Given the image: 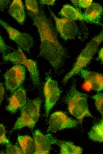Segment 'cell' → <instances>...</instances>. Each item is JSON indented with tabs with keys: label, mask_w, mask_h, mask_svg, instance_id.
Wrapping results in <instances>:
<instances>
[{
	"label": "cell",
	"mask_w": 103,
	"mask_h": 154,
	"mask_svg": "<svg viewBox=\"0 0 103 154\" xmlns=\"http://www.w3.org/2000/svg\"><path fill=\"white\" fill-rule=\"evenodd\" d=\"M39 8L38 14L29 11L28 14L39 35V55L47 60L55 72L58 73L63 65L67 52L58 38L51 20L46 16L41 6Z\"/></svg>",
	"instance_id": "1"
},
{
	"label": "cell",
	"mask_w": 103,
	"mask_h": 154,
	"mask_svg": "<svg viewBox=\"0 0 103 154\" xmlns=\"http://www.w3.org/2000/svg\"><path fill=\"white\" fill-rule=\"evenodd\" d=\"M76 82L75 80L73 81L64 100L70 114L82 123L85 117H93L89 110L87 101L88 95L78 90Z\"/></svg>",
	"instance_id": "2"
},
{
	"label": "cell",
	"mask_w": 103,
	"mask_h": 154,
	"mask_svg": "<svg viewBox=\"0 0 103 154\" xmlns=\"http://www.w3.org/2000/svg\"><path fill=\"white\" fill-rule=\"evenodd\" d=\"M103 40V32L95 36L86 45L79 55L72 68L62 79V82L66 84L73 76L80 73L90 62Z\"/></svg>",
	"instance_id": "3"
},
{
	"label": "cell",
	"mask_w": 103,
	"mask_h": 154,
	"mask_svg": "<svg viewBox=\"0 0 103 154\" xmlns=\"http://www.w3.org/2000/svg\"><path fill=\"white\" fill-rule=\"evenodd\" d=\"M41 102V99L38 97L26 102L22 107L21 116L16 121L12 130L20 129L25 127L33 129L40 115Z\"/></svg>",
	"instance_id": "4"
},
{
	"label": "cell",
	"mask_w": 103,
	"mask_h": 154,
	"mask_svg": "<svg viewBox=\"0 0 103 154\" xmlns=\"http://www.w3.org/2000/svg\"><path fill=\"white\" fill-rule=\"evenodd\" d=\"M3 58L5 61L24 65L29 71L33 84L36 86L39 85L40 76L36 61L27 58L20 47L12 52L3 55Z\"/></svg>",
	"instance_id": "5"
},
{
	"label": "cell",
	"mask_w": 103,
	"mask_h": 154,
	"mask_svg": "<svg viewBox=\"0 0 103 154\" xmlns=\"http://www.w3.org/2000/svg\"><path fill=\"white\" fill-rule=\"evenodd\" d=\"M44 92L45 97V115L47 118L49 112L59 99L61 92L57 81L47 74Z\"/></svg>",
	"instance_id": "6"
},
{
	"label": "cell",
	"mask_w": 103,
	"mask_h": 154,
	"mask_svg": "<svg viewBox=\"0 0 103 154\" xmlns=\"http://www.w3.org/2000/svg\"><path fill=\"white\" fill-rule=\"evenodd\" d=\"M0 25L6 30L9 38L15 42L23 50L29 53L34 44V40L29 34L21 32L0 19Z\"/></svg>",
	"instance_id": "7"
},
{
	"label": "cell",
	"mask_w": 103,
	"mask_h": 154,
	"mask_svg": "<svg viewBox=\"0 0 103 154\" xmlns=\"http://www.w3.org/2000/svg\"><path fill=\"white\" fill-rule=\"evenodd\" d=\"M50 13L55 22L57 30L65 41L74 39L77 35L78 27L74 21L64 18L57 17L48 7Z\"/></svg>",
	"instance_id": "8"
},
{
	"label": "cell",
	"mask_w": 103,
	"mask_h": 154,
	"mask_svg": "<svg viewBox=\"0 0 103 154\" xmlns=\"http://www.w3.org/2000/svg\"><path fill=\"white\" fill-rule=\"evenodd\" d=\"M79 123L62 111L55 112L51 116L47 129L48 132H56L65 129L76 127Z\"/></svg>",
	"instance_id": "9"
},
{
	"label": "cell",
	"mask_w": 103,
	"mask_h": 154,
	"mask_svg": "<svg viewBox=\"0 0 103 154\" xmlns=\"http://www.w3.org/2000/svg\"><path fill=\"white\" fill-rule=\"evenodd\" d=\"M25 69L22 65H16L7 71L4 75L7 89L13 92L18 88L25 78Z\"/></svg>",
	"instance_id": "10"
},
{
	"label": "cell",
	"mask_w": 103,
	"mask_h": 154,
	"mask_svg": "<svg viewBox=\"0 0 103 154\" xmlns=\"http://www.w3.org/2000/svg\"><path fill=\"white\" fill-rule=\"evenodd\" d=\"M34 137L36 147L35 154L49 153L52 144H54V137L52 135L50 134L44 135L37 129L34 131Z\"/></svg>",
	"instance_id": "11"
},
{
	"label": "cell",
	"mask_w": 103,
	"mask_h": 154,
	"mask_svg": "<svg viewBox=\"0 0 103 154\" xmlns=\"http://www.w3.org/2000/svg\"><path fill=\"white\" fill-rule=\"evenodd\" d=\"M85 81L90 84L91 89L100 92L103 89V76L102 74L96 72L82 69L80 72Z\"/></svg>",
	"instance_id": "12"
},
{
	"label": "cell",
	"mask_w": 103,
	"mask_h": 154,
	"mask_svg": "<svg viewBox=\"0 0 103 154\" xmlns=\"http://www.w3.org/2000/svg\"><path fill=\"white\" fill-rule=\"evenodd\" d=\"M26 95L25 89L22 87L15 91L9 98L6 109L12 113H15L20 108L23 107L26 102Z\"/></svg>",
	"instance_id": "13"
},
{
	"label": "cell",
	"mask_w": 103,
	"mask_h": 154,
	"mask_svg": "<svg viewBox=\"0 0 103 154\" xmlns=\"http://www.w3.org/2000/svg\"><path fill=\"white\" fill-rule=\"evenodd\" d=\"M103 8L102 6L96 3H93L83 13V21L101 25Z\"/></svg>",
	"instance_id": "14"
},
{
	"label": "cell",
	"mask_w": 103,
	"mask_h": 154,
	"mask_svg": "<svg viewBox=\"0 0 103 154\" xmlns=\"http://www.w3.org/2000/svg\"><path fill=\"white\" fill-rule=\"evenodd\" d=\"M8 13L19 24L22 25L24 23L25 14L23 3L21 0L13 1L9 7Z\"/></svg>",
	"instance_id": "15"
},
{
	"label": "cell",
	"mask_w": 103,
	"mask_h": 154,
	"mask_svg": "<svg viewBox=\"0 0 103 154\" xmlns=\"http://www.w3.org/2000/svg\"><path fill=\"white\" fill-rule=\"evenodd\" d=\"M64 18L75 21L79 20L83 21V16L77 8L68 4L64 5L59 12Z\"/></svg>",
	"instance_id": "16"
},
{
	"label": "cell",
	"mask_w": 103,
	"mask_h": 154,
	"mask_svg": "<svg viewBox=\"0 0 103 154\" xmlns=\"http://www.w3.org/2000/svg\"><path fill=\"white\" fill-rule=\"evenodd\" d=\"M54 144L57 145L60 148L61 154H81L83 149L73 143L65 141L60 140L54 138Z\"/></svg>",
	"instance_id": "17"
},
{
	"label": "cell",
	"mask_w": 103,
	"mask_h": 154,
	"mask_svg": "<svg viewBox=\"0 0 103 154\" xmlns=\"http://www.w3.org/2000/svg\"><path fill=\"white\" fill-rule=\"evenodd\" d=\"M17 139L23 153L35 154V143L31 137L28 135H18Z\"/></svg>",
	"instance_id": "18"
},
{
	"label": "cell",
	"mask_w": 103,
	"mask_h": 154,
	"mask_svg": "<svg viewBox=\"0 0 103 154\" xmlns=\"http://www.w3.org/2000/svg\"><path fill=\"white\" fill-rule=\"evenodd\" d=\"M89 138L92 140L102 142L103 141V120L94 124L88 133Z\"/></svg>",
	"instance_id": "19"
},
{
	"label": "cell",
	"mask_w": 103,
	"mask_h": 154,
	"mask_svg": "<svg viewBox=\"0 0 103 154\" xmlns=\"http://www.w3.org/2000/svg\"><path fill=\"white\" fill-rule=\"evenodd\" d=\"M25 4L28 11L34 15H37L39 11V6L37 1L35 0H26Z\"/></svg>",
	"instance_id": "20"
},
{
	"label": "cell",
	"mask_w": 103,
	"mask_h": 154,
	"mask_svg": "<svg viewBox=\"0 0 103 154\" xmlns=\"http://www.w3.org/2000/svg\"><path fill=\"white\" fill-rule=\"evenodd\" d=\"M92 97L95 100V104L96 108L103 117V93L98 92L97 93L94 95Z\"/></svg>",
	"instance_id": "21"
},
{
	"label": "cell",
	"mask_w": 103,
	"mask_h": 154,
	"mask_svg": "<svg viewBox=\"0 0 103 154\" xmlns=\"http://www.w3.org/2000/svg\"><path fill=\"white\" fill-rule=\"evenodd\" d=\"M79 39L81 41L86 39L88 36V33L87 27L84 24H81L80 28H78L77 35Z\"/></svg>",
	"instance_id": "22"
},
{
	"label": "cell",
	"mask_w": 103,
	"mask_h": 154,
	"mask_svg": "<svg viewBox=\"0 0 103 154\" xmlns=\"http://www.w3.org/2000/svg\"><path fill=\"white\" fill-rule=\"evenodd\" d=\"M6 154H23L20 148L17 145L9 143L7 144L6 149Z\"/></svg>",
	"instance_id": "23"
},
{
	"label": "cell",
	"mask_w": 103,
	"mask_h": 154,
	"mask_svg": "<svg viewBox=\"0 0 103 154\" xmlns=\"http://www.w3.org/2000/svg\"><path fill=\"white\" fill-rule=\"evenodd\" d=\"M10 143L6 135V130L4 126L0 124V144Z\"/></svg>",
	"instance_id": "24"
},
{
	"label": "cell",
	"mask_w": 103,
	"mask_h": 154,
	"mask_svg": "<svg viewBox=\"0 0 103 154\" xmlns=\"http://www.w3.org/2000/svg\"><path fill=\"white\" fill-rule=\"evenodd\" d=\"M9 48L4 42L0 34V52L3 55L6 54V53Z\"/></svg>",
	"instance_id": "25"
},
{
	"label": "cell",
	"mask_w": 103,
	"mask_h": 154,
	"mask_svg": "<svg viewBox=\"0 0 103 154\" xmlns=\"http://www.w3.org/2000/svg\"><path fill=\"white\" fill-rule=\"evenodd\" d=\"M93 2L92 0H78V7L87 9L93 3Z\"/></svg>",
	"instance_id": "26"
},
{
	"label": "cell",
	"mask_w": 103,
	"mask_h": 154,
	"mask_svg": "<svg viewBox=\"0 0 103 154\" xmlns=\"http://www.w3.org/2000/svg\"><path fill=\"white\" fill-rule=\"evenodd\" d=\"M10 1V0H0V10H3L8 5Z\"/></svg>",
	"instance_id": "27"
},
{
	"label": "cell",
	"mask_w": 103,
	"mask_h": 154,
	"mask_svg": "<svg viewBox=\"0 0 103 154\" xmlns=\"http://www.w3.org/2000/svg\"><path fill=\"white\" fill-rule=\"evenodd\" d=\"M55 0H41L39 1V3L42 4L48 5H53L55 4Z\"/></svg>",
	"instance_id": "28"
},
{
	"label": "cell",
	"mask_w": 103,
	"mask_h": 154,
	"mask_svg": "<svg viewBox=\"0 0 103 154\" xmlns=\"http://www.w3.org/2000/svg\"><path fill=\"white\" fill-rule=\"evenodd\" d=\"M4 87L0 81V104L4 98Z\"/></svg>",
	"instance_id": "29"
},
{
	"label": "cell",
	"mask_w": 103,
	"mask_h": 154,
	"mask_svg": "<svg viewBox=\"0 0 103 154\" xmlns=\"http://www.w3.org/2000/svg\"><path fill=\"white\" fill-rule=\"evenodd\" d=\"M98 59L103 63V49L101 48L99 51L98 54Z\"/></svg>",
	"instance_id": "30"
}]
</instances>
